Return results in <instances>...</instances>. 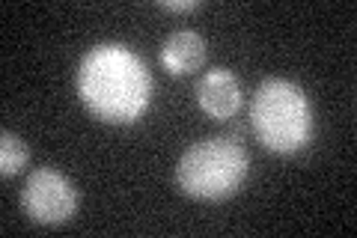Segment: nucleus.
I'll use <instances>...</instances> for the list:
<instances>
[{"mask_svg": "<svg viewBox=\"0 0 357 238\" xmlns=\"http://www.w3.org/2000/svg\"><path fill=\"white\" fill-rule=\"evenodd\" d=\"M77 96L102 122L126 126L146 113L152 101V75L128 45L102 42L77 66Z\"/></svg>", "mask_w": 357, "mask_h": 238, "instance_id": "1", "label": "nucleus"}, {"mask_svg": "<svg viewBox=\"0 0 357 238\" xmlns=\"http://www.w3.org/2000/svg\"><path fill=\"white\" fill-rule=\"evenodd\" d=\"M250 126L265 149L277 155H295L312 137L310 101L295 81L265 77L253 93Z\"/></svg>", "mask_w": 357, "mask_h": 238, "instance_id": "2", "label": "nucleus"}, {"mask_svg": "<svg viewBox=\"0 0 357 238\" xmlns=\"http://www.w3.org/2000/svg\"><path fill=\"white\" fill-rule=\"evenodd\" d=\"M250 173V155L236 137H206L188 146L176 167V185L191 200L218 202L232 197Z\"/></svg>", "mask_w": 357, "mask_h": 238, "instance_id": "3", "label": "nucleus"}, {"mask_svg": "<svg viewBox=\"0 0 357 238\" xmlns=\"http://www.w3.org/2000/svg\"><path fill=\"white\" fill-rule=\"evenodd\" d=\"M21 209L33 223L60 226L77 211V191L60 170H33L21 191Z\"/></svg>", "mask_w": 357, "mask_h": 238, "instance_id": "4", "label": "nucleus"}, {"mask_svg": "<svg viewBox=\"0 0 357 238\" xmlns=\"http://www.w3.org/2000/svg\"><path fill=\"white\" fill-rule=\"evenodd\" d=\"M197 101L211 119H229L241 107V87L229 69H211L197 84Z\"/></svg>", "mask_w": 357, "mask_h": 238, "instance_id": "5", "label": "nucleus"}, {"mask_svg": "<svg viewBox=\"0 0 357 238\" xmlns=\"http://www.w3.org/2000/svg\"><path fill=\"white\" fill-rule=\"evenodd\" d=\"M206 39L197 30H176L161 45V66L170 75H191L206 63Z\"/></svg>", "mask_w": 357, "mask_h": 238, "instance_id": "6", "label": "nucleus"}, {"mask_svg": "<svg viewBox=\"0 0 357 238\" xmlns=\"http://www.w3.org/2000/svg\"><path fill=\"white\" fill-rule=\"evenodd\" d=\"M30 161V149H27V143L18 137V134L13 131H3L0 134V176L3 179H13L18 176L21 170L27 167Z\"/></svg>", "mask_w": 357, "mask_h": 238, "instance_id": "7", "label": "nucleus"}, {"mask_svg": "<svg viewBox=\"0 0 357 238\" xmlns=\"http://www.w3.org/2000/svg\"><path fill=\"white\" fill-rule=\"evenodd\" d=\"M199 6V0H164L161 9H167V13H191V9Z\"/></svg>", "mask_w": 357, "mask_h": 238, "instance_id": "8", "label": "nucleus"}]
</instances>
